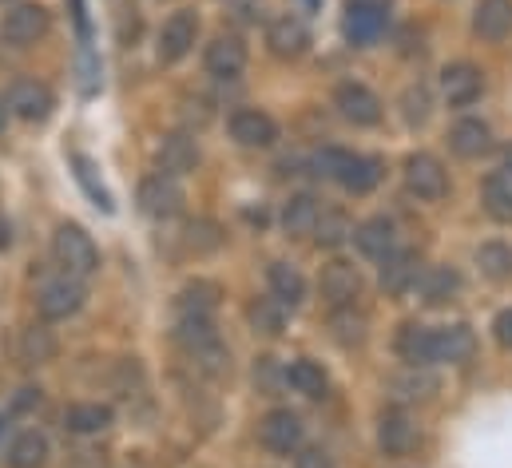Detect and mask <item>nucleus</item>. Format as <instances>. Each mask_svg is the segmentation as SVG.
<instances>
[{"mask_svg":"<svg viewBox=\"0 0 512 468\" xmlns=\"http://www.w3.org/2000/svg\"><path fill=\"white\" fill-rule=\"evenodd\" d=\"M175 346L187 353V361L211 381H223L231 373V350L219 338L211 318H179L175 322Z\"/></svg>","mask_w":512,"mask_h":468,"instance_id":"f257e3e1","label":"nucleus"},{"mask_svg":"<svg viewBox=\"0 0 512 468\" xmlns=\"http://www.w3.org/2000/svg\"><path fill=\"white\" fill-rule=\"evenodd\" d=\"M52 258L56 266L68 274V278H92L100 270V250L92 242V234L76 223H60L56 234H52Z\"/></svg>","mask_w":512,"mask_h":468,"instance_id":"f03ea898","label":"nucleus"},{"mask_svg":"<svg viewBox=\"0 0 512 468\" xmlns=\"http://www.w3.org/2000/svg\"><path fill=\"white\" fill-rule=\"evenodd\" d=\"M195 36H199V12H195V8L171 12V16L163 20V28H159V44H155L159 60H163V64H179V60L195 48Z\"/></svg>","mask_w":512,"mask_h":468,"instance_id":"7ed1b4c3","label":"nucleus"},{"mask_svg":"<svg viewBox=\"0 0 512 468\" xmlns=\"http://www.w3.org/2000/svg\"><path fill=\"white\" fill-rule=\"evenodd\" d=\"M80 306H84V282H80V278H68V274L48 278V282L40 286V294H36V310H40L44 322H64V318H72Z\"/></svg>","mask_w":512,"mask_h":468,"instance_id":"20e7f679","label":"nucleus"},{"mask_svg":"<svg viewBox=\"0 0 512 468\" xmlns=\"http://www.w3.org/2000/svg\"><path fill=\"white\" fill-rule=\"evenodd\" d=\"M139 211L147 219H175L183 211V187H179V179L175 175H163V171L147 175L139 183Z\"/></svg>","mask_w":512,"mask_h":468,"instance_id":"39448f33","label":"nucleus"},{"mask_svg":"<svg viewBox=\"0 0 512 468\" xmlns=\"http://www.w3.org/2000/svg\"><path fill=\"white\" fill-rule=\"evenodd\" d=\"M389 24V8L385 0H350L346 8V20H342V32L354 48H370Z\"/></svg>","mask_w":512,"mask_h":468,"instance_id":"423d86ee","label":"nucleus"},{"mask_svg":"<svg viewBox=\"0 0 512 468\" xmlns=\"http://www.w3.org/2000/svg\"><path fill=\"white\" fill-rule=\"evenodd\" d=\"M258 441H262V449L274 453V457L298 453V449H302V421H298V413H290V409L266 413V417L258 421Z\"/></svg>","mask_w":512,"mask_h":468,"instance_id":"0eeeda50","label":"nucleus"},{"mask_svg":"<svg viewBox=\"0 0 512 468\" xmlns=\"http://www.w3.org/2000/svg\"><path fill=\"white\" fill-rule=\"evenodd\" d=\"M405 187H409L417 199L433 203V199H441V195L449 191V175H445V167H441L437 155L417 151V155L405 159Z\"/></svg>","mask_w":512,"mask_h":468,"instance_id":"6e6552de","label":"nucleus"},{"mask_svg":"<svg viewBox=\"0 0 512 468\" xmlns=\"http://www.w3.org/2000/svg\"><path fill=\"white\" fill-rule=\"evenodd\" d=\"M4 104H8L12 116L28 119V123H44V119L52 116V108H56L52 92H48L40 80H28V76H24V80H12Z\"/></svg>","mask_w":512,"mask_h":468,"instance_id":"1a4fd4ad","label":"nucleus"},{"mask_svg":"<svg viewBox=\"0 0 512 468\" xmlns=\"http://www.w3.org/2000/svg\"><path fill=\"white\" fill-rule=\"evenodd\" d=\"M44 32H48V8H44V4H16V8H8L4 20H0V36H4L8 44H16V48L36 44Z\"/></svg>","mask_w":512,"mask_h":468,"instance_id":"9d476101","label":"nucleus"},{"mask_svg":"<svg viewBox=\"0 0 512 468\" xmlns=\"http://www.w3.org/2000/svg\"><path fill=\"white\" fill-rule=\"evenodd\" d=\"M318 290H322V298H326L334 310L354 306V302H358V294H362V274H358V266H350V262L334 258V262H326V266H322Z\"/></svg>","mask_w":512,"mask_h":468,"instance_id":"9b49d317","label":"nucleus"},{"mask_svg":"<svg viewBox=\"0 0 512 468\" xmlns=\"http://www.w3.org/2000/svg\"><path fill=\"white\" fill-rule=\"evenodd\" d=\"M334 108H338V116L346 119V123H354V127H374L382 119V100L366 84H354V80L350 84H338Z\"/></svg>","mask_w":512,"mask_h":468,"instance_id":"f8f14e48","label":"nucleus"},{"mask_svg":"<svg viewBox=\"0 0 512 468\" xmlns=\"http://www.w3.org/2000/svg\"><path fill=\"white\" fill-rule=\"evenodd\" d=\"M266 48L278 60H298L310 48V32H306V24L298 16H274L270 28H266Z\"/></svg>","mask_w":512,"mask_h":468,"instance_id":"ddd939ff","label":"nucleus"},{"mask_svg":"<svg viewBox=\"0 0 512 468\" xmlns=\"http://www.w3.org/2000/svg\"><path fill=\"white\" fill-rule=\"evenodd\" d=\"M485 92V76H481V68L477 64H449L445 72H441V96L453 104V108H469L477 96Z\"/></svg>","mask_w":512,"mask_h":468,"instance_id":"4468645a","label":"nucleus"},{"mask_svg":"<svg viewBox=\"0 0 512 468\" xmlns=\"http://www.w3.org/2000/svg\"><path fill=\"white\" fill-rule=\"evenodd\" d=\"M203 68L219 80H235L247 68V44L239 36H215L203 52Z\"/></svg>","mask_w":512,"mask_h":468,"instance_id":"2eb2a0df","label":"nucleus"},{"mask_svg":"<svg viewBox=\"0 0 512 468\" xmlns=\"http://www.w3.org/2000/svg\"><path fill=\"white\" fill-rule=\"evenodd\" d=\"M231 139L239 147H274L278 139V123L266 116L262 108H239L231 116Z\"/></svg>","mask_w":512,"mask_h":468,"instance_id":"dca6fc26","label":"nucleus"},{"mask_svg":"<svg viewBox=\"0 0 512 468\" xmlns=\"http://www.w3.org/2000/svg\"><path fill=\"white\" fill-rule=\"evenodd\" d=\"M155 159H159V171H163V175H175V179H179V175H187V171L199 167V143H195V135L175 131V135H167V139L159 143Z\"/></svg>","mask_w":512,"mask_h":468,"instance_id":"f3484780","label":"nucleus"},{"mask_svg":"<svg viewBox=\"0 0 512 468\" xmlns=\"http://www.w3.org/2000/svg\"><path fill=\"white\" fill-rule=\"evenodd\" d=\"M417 425L401 413V409H385L382 421H378V445H382L385 457H405V453H413V445H417Z\"/></svg>","mask_w":512,"mask_h":468,"instance_id":"a211bd4d","label":"nucleus"},{"mask_svg":"<svg viewBox=\"0 0 512 468\" xmlns=\"http://www.w3.org/2000/svg\"><path fill=\"white\" fill-rule=\"evenodd\" d=\"M417 278H421V258L413 250H393L382 262V290L393 298L409 294L417 286Z\"/></svg>","mask_w":512,"mask_h":468,"instance_id":"6ab92c4d","label":"nucleus"},{"mask_svg":"<svg viewBox=\"0 0 512 468\" xmlns=\"http://www.w3.org/2000/svg\"><path fill=\"white\" fill-rule=\"evenodd\" d=\"M449 147L461 159H481V155L493 151V131H489L485 119H457L453 131H449Z\"/></svg>","mask_w":512,"mask_h":468,"instance_id":"aec40b11","label":"nucleus"},{"mask_svg":"<svg viewBox=\"0 0 512 468\" xmlns=\"http://www.w3.org/2000/svg\"><path fill=\"white\" fill-rule=\"evenodd\" d=\"M437 393V377L429 373V365H409L397 377H389V397L397 405H413V401H429Z\"/></svg>","mask_w":512,"mask_h":468,"instance_id":"412c9836","label":"nucleus"},{"mask_svg":"<svg viewBox=\"0 0 512 468\" xmlns=\"http://www.w3.org/2000/svg\"><path fill=\"white\" fill-rule=\"evenodd\" d=\"M397 357L409 365H433L437 361V334L417 326V322H405L397 330Z\"/></svg>","mask_w":512,"mask_h":468,"instance_id":"4be33fe9","label":"nucleus"},{"mask_svg":"<svg viewBox=\"0 0 512 468\" xmlns=\"http://www.w3.org/2000/svg\"><path fill=\"white\" fill-rule=\"evenodd\" d=\"M354 242H358V250H362L366 258H378V262H385V258L397 250V231H393V219H385V215L366 219V223L354 231Z\"/></svg>","mask_w":512,"mask_h":468,"instance_id":"5701e85b","label":"nucleus"},{"mask_svg":"<svg viewBox=\"0 0 512 468\" xmlns=\"http://www.w3.org/2000/svg\"><path fill=\"white\" fill-rule=\"evenodd\" d=\"M64 429L76 433V437H96V433L112 429V405H100V401L68 405L64 409Z\"/></svg>","mask_w":512,"mask_h":468,"instance_id":"b1692460","label":"nucleus"},{"mask_svg":"<svg viewBox=\"0 0 512 468\" xmlns=\"http://www.w3.org/2000/svg\"><path fill=\"white\" fill-rule=\"evenodd\" d=\"M266 282H270V294L282 302V306H302L306 302V278H302V270L298 266H290V262H270L266 266Z\"/></svg>","mask_w":512,"mask_h":468,"instance_id":"393cba45","label":"nucleus"},{"mask_svg":"<svg viewBox=\"0 0 512 468\" xmlns=\"http://www.w3.org/2000/svg\"><path fill=\"white\" fill-rule=\"evenodd\" d=\"M473 32L481 40H505L512 32V0H481L473 16Z\"/></svg>","mask_w":512,"mask_h":468,"instance_id":"a878e982","label":"nucleus"},{"mask_svg":"<svg viewBox=\"0 0 512 468\" xmlns=\"http://www.w3.org/2000/svg\"><path fill=\"white\" fill-rule=\"evenodd\" d=\"M437 334V361H449V365H461L477 353V334L457 322V326H445V330H433Z\"/></svg>","mask_w":512,"mask_h":468,"instance_id":"bb28decb","label":"nucleus"},{"mask_svg":"<svg viewBox=\"0 0 512 468\" xmlns=\"http://www.w3.org/2000/svg\"><path fill=\"white\" fill-rule=\"evenodd\" d=\"M215 306H219V286L215 282H191L175 298V314L179 318H211Z\"/></svg>","mask_w":512,"mask_h":468,"instance_id":"cd10ccee","label":"nucleus"},{"mask_svg":"<svg viewBox=\"0 0 512 468\" xmlns=\"http://www.w3.org/2000/svg\"><path fill=\"white\" fill-rule=\"evenodd\" d=\"M318 219H322V207H318V199H314V195H294V199L282 207V231L290 234V238L314 234Z\"/></svg>","mask_w":512,"mask_h":468,"instance_id":"c85d7f7f","label":"nucleus"},{"mask_svg":"<svg viewBox=\"0 0 512 468\" xmlns=\"http://www.w3.org/2000/svg\"><path fill=\"white\" fill-rule=\"evenodd\" d=\"M48 461V437L36 429H24L8 445V468H44Z\"/></svg>","mask_w":512,"mask_h":468,"instance_id":"c756f323","label":"nucleus"},{"mask_svg":"<svg viewBox=\"0 0 512 468\" xmlns=\"http://www.w3.org/2000/svg\"><path fill=\"white\" fill-rule=\"evenodd\" d=\"M481 199H485V211L497 219V223H512V171L501 167L485 179L481 187Z\"/></svg>","mask_w":512,"mask_h":468,"instance_id":"7c9ffc66","label":"nucleus"},{"mask_svg":"<svg viewBox=\"0 0 512 468\" xmlns=\"http://www.w3.org/2000/svg\"><path fill=\"white\" fill-rule=\"evenodd\" d=\"M286 385H290L294 393H302V397H326V389H330V377H326V369H322L318 361H310V357H298V361L286 369Z\"/></svg>","mask_w":512,"mask_h":468,"instance_id":"2f4dec72","label":"nucleus"},{"mask_svg":"<svg viewBox=\"0 0 512 468\" xmlns=\"http://www.w3.org/2000/svg\"><path fill=\"white\" fill-rule=\"evenodd\" d=\"M461 294V274L453 270V266H433L425 278H421V298L429 302V306H445V302H453Z\"/></svg>","mask_w":512,"mask_h":468,"instance_id":"473e14b6","label":"nucleus"},{"mask_svg":"<svg viewBox=\"0 0 512 468\" xmlns=\"http://www.w3.org/2000/svg\"><path fill=\"white\" fill-rule=\"evenodd\" d=\"M247 322H251V330L262 334V338H278L282 326H286V306L278 298H255L247 306Z\"/></svg>","mask_w":512,"mask_h":468,"instance_id":"72a5a7b5","label":"nucleus"},{"mask_svg":"<svg viewBox=\"0 0 512 468\" xmlns=\"http://www.w3.org/2000/svg\"><path fill=\"white\" fill-rule=\"evenodd\" d=\"M382 175H385V163L378 159V155H358V159L350 163L342 187H346L350 195H370V191L382 183Z\"/></svg>","mask_w":512,"mask_h":468,"instance_id":"f704fd0d","label":"nucleus"},{"mask_svg":"<svg viewBox=\"0 0 512 468\" xmlns=\"http://www.w3.org/2000/svg\"><path fill=\"white\" fill-rule=\"evenodd\" d=\"M72 167H76V179H80V187H84V195L104 211V215H112L116 211V203H112V195H108V187L100 183V175H96V163L88 159V155H72Z\"/></svg>","mask_w":512,"mask_h":468,"instance_id":"c9c22d12","label":"nucleus"},{"mask_svg":"<svg viewBox=\"0 0 512 468\" xmlns=\"http://www.w3.org/2000/svg\"><path fill=\"white\" fill-rule=\"evenodd\" d=\"M56 334L48 330V326H32V330H24V338H20V357L28 361V365H44V361H52L56 357Z\"/></svg>","mask_w":512,"mask_h":468,"instance_id":"e433bc0d","label":"nucleus"},{"mask_svg":"<svg viewBox=\"0 0 512 468\" xmlns=\"http://www.w3.org/2000/svg\"><path fill=\"white\" fill-rule=\"evenodd\" d=\"M354 223H350V215L346 211H322V219H318V227H314V238H318V246H342L346 238H354Z\"/></svg>","mask_w":512,"mask_h":468,"instance_id":"4c0bfd02","label":"nucleus"},{"mask_svg":"<svg viewBox=\"0 0 512 468\" xmlns=\"http://www.w3.org/2000/svg\"><path fill=\"white\" fill-rule=\"evenodd\" d=\"M477 266H481L485 278L505 282V278H512V250L505 242H485V246L477 250Z\"/></svg>","mask_w":512,"mask_h":468,"instance_id":"58836bf2","label":"nucleus"},{"mask_svg":"<svg viewBox=\"0 0 512 468\" xmlns=\"http://www.w3.org/2000/svg\"><path fill=\"white\" fill-rule=\"evenodd\" d=\"M330 326H334V338H338L342 346H362V342H366V318H362V314H354V306L334 310Z\"/></svg>","mask_w":512,"mask_h":468,"instance_id":"ea45409f","label":"nucleus"},{"mask_svg":"<svg viewBox=\"0 0 512 468\" xmlns=\"http://www.w3.org/2000/svg\"><path fill=\"white\" fill-rule=\"evenodd\" d=\"M187 246L195 250V254H211V250H219L223 242H227V234L219 231V223H211V219H195V223H187Z\"/></svg>","mask_w":512,"mask_h":468,"instance_id":"a19ab883","label":"nucleus"},{"mask_svg":"<svg viewBox=\"0 0 512 468\" xmlns=\"http://www.w3.org/2000/svg\"><path fill=\"white\" fill-rule=\"evenodd\" d=\"M354 159H358L354 151H342V147H322V151L314 155V171H318V175H326V179H334V183H342Z\"/></svg>","mask_w":512,"mask_h":468,"instance_id":"79ce46f5","label":"nucleus"},{"mask_svg":"<svg viewBox=\"0 0 512 468\" xmlns=\"http://www.w3.org/2000/svg\"><path fill=\"white\" fill-rule=\"evenodd\" d=\"M401 116H405V123H413V127L429 119V92H425L421 84L401 96Z\"/></svg>","mask_w":512,"mask_h":468,"instance_id":"37998d69","label":"nucleus"},{"mask_svg":"<svg viewBox=\"0 0 512 468\" xmlns=\"http://www.w3.org/2000/svg\"><path fill=\"white\" fill-rule=\"evenodd\" d=\"M294 468H334L326 449H298L294 453Z\"/></svg>","mask_w":512,"mask_h":468,"instance_id":"c03bdc74","label":"nucleus"},{"mask_svg":"<svg viewBox=\"0 0 512 468\" xmlns=\"http://www.w3.org/2000/svg\"><path fill=\"white\" fill-rule=\"evenodd\" d=\"M72 4V20H76V32L80 40H92V20H88V4L84 0H68Z\"/></svg>","mask_w":512,"mask_h":468,"instance_id":"a18cd8bd","label":"nucleus"},{"mask_svg":"<svg viewBox=\"0 0 512 468\" xmlns=\"http://www.w3.org/2000/svg\"><path fill=\"white\" fill-rule=\"evenodd\" d=\"M493 330H497V342H501L505 350H512V306H509V310H501V314H497Z\"/></svg>","mask_w":512,"mask_h":468,"instance_id":"49530a36","label":"nucleus"},{"mask_svg":"<svg viewBox=\"0 0 512 468\" xmlns=\"http://www.w3.org/2000/svg\"><path fill=\"white\" fill-rule=\"evenodd\" d=\"M12 242V227H8V219H4V211H0V250Z\"/></svg>","mask_w":512,"mask_h":468,"instance_id":"de8ad7c7","label":"nucleus"},{"mask_svg":"<svg viewBox=\"0 0 512 468\" xmlns=\"http://www.w3.org/2000/svg\"><path fill=\"white\" fill-rule=\"evenodd\" d=\"M4 123H8V104L0 100V131H4Z\"/></svg>","mask_w":512,"mask_h":468,"instance_id":"09e8293b","label":"nucleus"},{"mask_svg":"<svg viewBox=\"0 0 512 468\" xmlns=\"http://www.w3.org/2000/svg\"><path fill=\"white\" fill-rule=\"evenodd\" d=\"M505 167H509V171H512V143H509V147H505Z\"/></svg>","mask_w":512,"mask_h":468,"instance_id":"8fccbe9b","label":"nucleus"},{"mask_svg":"<svg viewBox=\"0 0 512 468\" xmlns=\"http://www.w3.org/2000/svg\"><path fill=\"white\" fill-rule=\"evenodd\" d=\"M306 8H318V0H306Z\"/></svg>","mask_w":512,"mask_h":468,"instance_id":"3c124183","label":"nucleus"}]
</instances>
